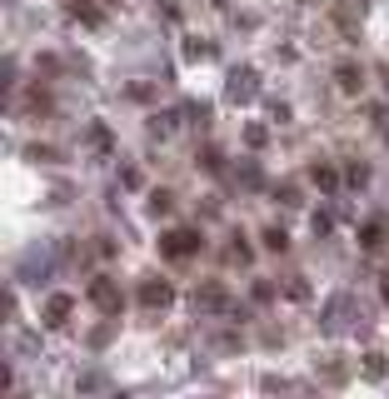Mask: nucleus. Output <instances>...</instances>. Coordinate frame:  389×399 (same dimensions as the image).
I'll return each mask as SVG.
<instances>
[{
    "mask_svg": "<svg viewBox=\"0 0 389 399\" xmlns=\"http://www.w3.org/2000/svg\"><path fill=\"white\" fill-rule=\"evenodd\" d=\"M195 310L200 315H225L230 310V290H225V284H200V290H195Z\"/></svg>",
    "mask_w": 389,
    "mask_h": 399,
    "instance_id": "nucleus-7",
    "label": "nucleus"
},
{
    "mask_svg": "<svg viewBox=\"0 0 389 399\" xmlns=\"http://www.w3.org/2000/svg\"><path fill=\"white\" fill-rule=\"evenodd\" d=\"M85 145H90V150H100V155H110V145H115V135H110V125H100V120H95V125L85 130Z\"/></svg>",
    "mask_w": 389,
    "mask_h": 399,
    "instance_id": "nucleus-15",
    "label": "nucleus"
},
{
    "mask_svg": "<svg viewBox=\"0 0 389 399\" xmlns=\"http://www.w3.org/2000/svg\"><path fill=\"white\" fill-rule=\"evenodd\" d=\"M345 185H350V190H369V165H364V160H350V165H345Z\"/></svg>",
    "mask_w": 389,
    "mask_h": 399,
    "instance_id": "nucleus-17",
    "label": "nucleus"
},
{
    "mask_svg": "<svg viewBox=\"0 0 389 399\" xmlns=\"http://www.w3.org/2000/svg\"><path fill=\"white\" fill-rule=\"evenodd\" d=\"M364 115H369V125H389V105H364Z\"/></svg>",
    "mask_w": 389,
    "mask_h": 399,
    "instance_id": "nucleus-30",
    "label": "nucleus"
},
{
    "mask_svg": "<svg viewBox=\"0 0 389 399\" xmlns=\"http://www.w3.org/2000/svg\"><path fill=\"white\" fill-rule=\"evenodd\" d=\"M85 295H90V305H95L100 315H120V310H125V295H120V284L110 279V274H95Z\"/></svg>",
    "mask_w": 389,
    "mask_h": 399,
    "instance_id": "nucleus-4",
    "label": "nucleus"
},
{
    "mask_svg": "<svg viewBox=\"0 0 389 399\" xmlns=\"http://www.w3.org/2000/svg\"><path fill=\"white\" fill-rule=\"evenodd\" d=\"M359 374H364V379H384V374H389V360H384L379 350H369V355L359 360Z\"/></svg>",
    "mask_w": 389,
    "mask_h": 399,
    "instance_id": "nucleus-16",
    "label": "nucleus"
},
{
    "mask_svg": "<svg viewBox=\"0 0 389 399\" xmlns=\"http://www.w3.org/2000/svg\"><path fill=\"white\" fill-rule=\"evenodd\" d=\"M120 185H125V190H140V185H145V170H140V165H120Z\"/></svg>",
    "mask_w": 389,
    "mask_h": 399,
    "instance_id": "nucleus-27",
    "label": "nucleus"
},
{
    "mask_svg": "<svg viewBox=\"0 0 389 399\" xmlns=\"http://www.w3.org/2000/svg\"><path fill=\"white\" fill-rule=\"evenodd\" d=\"M335 220H340V215H335V210H314V220H310V224H314V235H319V240H324V235H329V230H335Z\"/></svg>",
    "mask_w": 389,
    "mask_h": 399,
    "instance_id": "nucleus-24",
    "label": "nucleus"
},
{
    "mask_svg": "<svg viewBox=\"0 0 389 399\" xmlns=\"http://www.w3.org/2000/svg\"><path fill=\"white\" fill-rule=\"evenodd\" d=\"M150 210H155V215L165 220V215L175 210V195H170V190H150Z\"/></svg>",
    "mask_w": 389,
    "mask_h": 399,
    "instance_id": "nucleus-23",
    "label": "nucleus"
},
{
    "mask_svg": "<svg viewBox=\"0 0 389 399\" xmlns=\"http://www.w3.org/2000/svg\"><path fill=\"white\" fill-rule=\"evenodd\" d=\"M255 95H260V75H255L250 65H235V70H230V85H225V100H230V105H250Z\"/></svg>",
    "mask_w": 389,
    "mask_h": 399,
    "instance_id": "nucleus-5",
    "label": "nucleus"
},
{
    "mask_svg": "<svg viewBox=\"0 0 389 399\" xmlns=\"http://www.w3.org/2000/svg\"><path fill=\"white\" fill-rule=\"evenodd\" d=\"M319 374H324V379H335V384H345V365H319Z\"/></svg>",
    "mask_w": 389,
    "mask_h": 399,
    "instance_id": "nucleus-33",
    "label": "nucleus"
},
{
    "mask_svg": "<svg viewBox=\"0 0 389 399\" xmlns=\"http://www.w3.org/2000/svg\"><path fill=\"white\" fill-rule=\"evenodd\" d=\"M125 100H135V105H150V100H155V85H145V80H130V85H125Z\"/></svg>",
    "mask_w": 389,
    "mask_h": 399,
    "instance_id": "nucleus-22",
    "label": "nucleus"
},
{
    "mask_svg": "<svg viewBox=\"0 0 389 399\" xmlns=\"http://www.w3.org/2000/svg\"><path fill=\"white\" fill-rule=\"evenodd\" d=\"M25 155H30L35 165H45V160H50V145H25Z\"/></svg>",
    "mask_w": 389,
    "mask_h": 399,
    "instance_id": "nucleus-34",
    "label": "nucleus"
},
{
    "mask_svg": "<svg viewBox=\"0 0 389 399\" xmlns=\"http://www.w3.org/2000/svg\"><path fill=\"white\" fill-rule=\"evenodd\" d=\"M310 180H314L319 195H335V190L345 185V170H335V165H324V160H319V165H310Z\"/></svg>",
    "mask_w": 389,
    "mask_h": 399,
    "instance_id": "nucleus-9",
    "label": "nucleus"
},
{
    "mask_svg": "<svg viewBox=\"0 0 389 399\" xmlns=\"http://www.w3.org/2000/svg\"><path fill=\"white\" fill-rule=\"evenodd\" d=\"M280 295H285V300H295V305H305V300H310V284H305L300 274H285V284H280Z\"/></svg>",
    "mask_w": 389,
    "mask_h": 399,
    "instance_id": "nucleus-19",
    "label": "nucleus"
},
{
    "mask_svg": "<svg viewBox=\"0 0 389 399\" xmlns=\"http://www.w3.org/2000/svg\"><path fill=\"white\" fill-rule=\"evenodd\" d=\"M384 140H389V125H384Z\"/></svg>",
    "mask_w": 389,
    "mask_h": 399,
    "instance_id": "nucleus-35",
    "label": "nucleus"
},
{
    "mask_svg": "<svg viewBox=\"0 0 389 399\" xmlns=\"http://www.w3.org/2000/svg\"><path fill=\"white\" fill-rule=\"evenodd\" d=\"M264 250L269 255H285L290 250V230H285V224H269V230H264Z\"/></svg>",
    "mask_w": 389,
    "mask_h": 399,
    "instance_id": "nucleus-18",
    "label": "nucleus"
},
{
    "mask_svg": "<svg viewBox=\"0 0 389 399\" xmlns=\"http://www.w3.org/2000/svg\"><path fill=\"white\" fill-rule=\"evenodd\" d=\"M50 265H55V245H50V250H25L11 274L25 279V284H45V279H50Z\"/></svg>",
    "mask_w": 389,
    "mask_h": 399,
    "instance_id": "nucleus-3",
    "label": "nucleus"
},
{
    "mask_svg": "<svg viewBox=\"0 0 389 399\" xmlns=\"http://www.w3.org/2000/svg\"><path fill=\"white\" fill-rule=\"evenodd\" d=\"M110 339H115V315H105V324H100V329H90V350H105Z\"/></svg>",
    "mask_w": 389,
    "mask_h": 399,
    "instance_id": "nucleus-20",
    "label": "nucleus"
},
{
    "mask_svg": "<svg viewBox=\"0 0 389 399\" xmlns=\"http://www.w3.org/2000/svg\"><path fill=\"white\" fill-rule=\"evenodd\" d=\"M150 135H155V140L180 135V110H155V115H150Z\"/></svg>",
    "mask_w": 389,
    "mask_h": 399,
    "instance_id": "nucleus-11",
    "label": "nucleus"
},
{
    "mask_svg": "<svg viewBox=\"0 0 389 399\" xmlns=\"http://www.w3.org/2000/svg\"><path fill=\"white\" fill-rule=\"evenodd\" d=\"M335 80H340V90H345V95H359V85H364V75H359V65H355V61H340V65H335Z\"/></svg>",
    "mask_w": 389,
    "mask_h": 399,
    "instance_id": "nucleus-13",
    "label": "nucleus"
},
{
    "mask_svg": "<svg viewBox=\"0 0 389 399\" xmlns=\"http://www.w3.org/2000/svg\"><path fill=\"white\" fill-rule=\"evenodd\" d=\"M70 310H75V300L60 290V295H50L45 300V329H65L70 324Z\"/></svg>",
    "mask_w": 389,
    "mask_h": 399,
    "instance_id": "nucleus-8",
    "label": "nucleus"
},
{
    "mask_svg": "<svg viewBox=\"0 0 389 399\" xmlns=\"http://www.w3.org/2000/svg\"><path fill=\"white\" fill-rule=\"evenodd\" d=\"M65 11H70V15H75V20H80V25H85V30H95V25H100V20H105V15H100V11H95V6H85V0H65Z\"/></svg>",
    "mask_w": 389,
    "mask_h": 399,
    "instance_id": "nucleus-14",
    "label": "nucleus"
},
{
    "mask_svg": "<svg viewBox=\"0 0 389 399\" xmlns=\"http://www.w3.org/2000/svg\"><path fill=\"white\" fill-rule=\"evenodd\" d=\"M230 240H235V245H230V255H235L240 265H250V260H255V250H250V235H240V230H235Z\"/></svg>",
    "mask_w": 389,
    "mask_h": 399,
    "instance_id": "nucleus-25",
    "label": "nucleus"
},
{
    "mask_svg": "<svg viewBox=\"0 0 389 399\" xmlns=\"http://www.w3.org/2000/svg\"><path fill=\"white\" fill-rule=\"evenodd\" d=\"M355 319H359V300L350 295V290H340V295H329L324 300V334H345V329H355Z\"/></svg>",
    "mask_w": 389,
    "mask_h": 399,
    "instance_id": "nucleus-1",
    "label": "nucleus"
},
{
    "mask_svg": "<svg viewBox=\"0 0 389 399\" xmlns=\"http://www.w3.org/2000/svg\"><path fill=\"white\" fill-rule=\"evenodd\" d=\"M250 300H260V305H269V300H274V290H269V284H250Z\"/></svg>",
    "mask_w": 389,
    "mask_h": 399,
    "instance_id": "nucleus-32",
    "label": "nucleus"
},
{
    "mask_svg": "<svg viewBox=\"0 0 389 399\" xmlns=\"http://www.w3.org/2000/svg\"><path fill=\"white\" fill-rule=\"evenodd\" d=\"M245 145H250V150H264V145H269V125L250 120V125H245Z\"/></svg>",
    "mask_w": 389,
    "mask_h": 399,
    "instance_id": "nucleus-21",
    "label": "nucleus"
},
{
    "mask_svg": "<svg viewBox=\"0 0 389 399\" xmlns=\"http://www.w3.org/2000/svg\"><path fill=\"white\" fill-rule=\"evenodd\" d=\"M135 305H145V310H170V305H175V284L150 274V279L140 284V290H135Z\"/></svg>",
    "mask_w": 389,
    "mask_h": 399,
    "instance_id": "nucleus-6",
    "label": "nucleus"
},
{
    "mask_svg": "<svg viewBox=\"0 0 389 399\" xmlns=\"http://www.w3.org/2000/svg\"><path fill=\"white\" fill-rule=\"evenodd\" d=\"M240 185H250V190H260V185H264L260 165H240Z\"/></svg>",
    "mask_w": 389,
    "mask_h": 399,
    "instance_id": "nucleus-29",
    "label": "nucleus"
},
{
    "mask_svg": "<svg viewBox=\"0 0 389 399\" xmlns=\"http://www.w3.org/2000/svg\"><path fill=\"white\" fill-rule=\"evenodd\" d=\"M274 205H305L300 200V185H274Z\"/></svg>",
    "mask_w": 389,
    "mask_h": 399,
    "instance_id": "nucleus-28",
    "label": "nucleus"
},
{
    "mask_svg": "<svg viewBox=\"0 0 389 399\" xmlns=\"http://www.w3.org/2000/svg\"><path fill=\"white\" fill-rule=\"evenodd\" d=\"M384 245H389L384 220H364V224H359V250H364V255H379Z\"/></svg>",
    "mask_w": 389,
    "mask_h": 399,
    "instance_id": "nucleus-10",
    "label": "nucleus"
},
{
    "mask_svg": "<svg viewBox=\"0 0 389 399\" xmlns=\"http://www.w3.org/2000/svg\"><path fill=\"white\" fill-rule=\"evenodd\" d=\"M200 250H205V240H200L195 224H180V230H165V235H160V255H165V260H190V255H200Z\"/></svg>",
    "mask_w": 389,
    "mask_h": 399,
    "instance_id": "nucleus-2",
    "label": "nucleus"
},
{
    "mask_svg": "<svg viewBox=\"0 0 389 399\" xmlns=\"http://www.w3.org/2000/svg\"><path fill=\"white\" fill-rule=\"evenodd\" d=\"M75 389H80V394H95V389H110V379L90 369V374H80V379H75Z\"/></svg>",
    "mask_w": 389,
    "mask_h": 399,
    "instance_id": "nucleus-26",
    "label": "nucleus"
},
{
    "mask_svg": "<svg viewBox=\"0 0 389 399\" xmlns=\"http://www.w3.org/2000/svg\"><path fill=\"white\" fill-rule=\"evenodd\" d=\"M260 389H269V394H280V389H290V379H280V374H264V379H260Z\"/></svg>",
    "mask_w": 389,
    "mask_h": 399,
    "instance_id": "nucleus-31",
    "label": "nucleus"
},
{
    "mask_svg": "<svg viewBox=\"0 0 389 399\" xmlns=\"http://www.w3.org/2000/svg\"><path fill=\"white\" fill-rule=\"evenodd\" d=\"M195 165L205 170V175H225V150H219V145H200Z\"/></svg>",
    "mask_w": 389,
    "mask_h": 399,
    "instance_id": "nucleus-12",
    "label": "nucleus"
}]
</instances>
